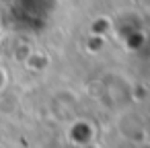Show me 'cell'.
<instances>
[{
  "label": "cell",
  "mask_w": 150,
  "mask_h": 148,
  "mask_svg": "<svg viewBox=\"0 0 150 148\" xmlns=\"http://www.w3.org/2000/svg\"><path fill=\"white\" fill-rule=\"evenodd\" d=\"M4 84H6V74H4V70L0 68V91L4 89Z\"/></svg>",
  "instance_id": "cell-1"
},
{
  "label": "cell",
  "mask_w": 150,
  "mask_h": 148,
  "mask_svg": "<svg viewBox=\"0 0 150 148\" xmlns=\"http://www.w3.org/2000/svg\"><path fill=\"white\" fill-rule=\"evenodd\" d=\"M0 148H4V146H2V144H0Z\"/></svg>",
  "instance_id": "cell-2"
}]
</instances>
